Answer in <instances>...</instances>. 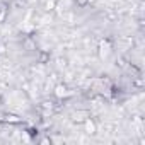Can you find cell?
Wrapping results in <instances>:
<instances>
[{
    "label": "cell",
    "instance_id": "1",
    "mask_svg": "<svg viewBox=\"0 0 145 145\" xmlns=\"http://www.w3.org/2000/svg\"><path fill=\"white\" fill-rule=\"evenodd\" d=\"M86 128L89 130V133H94V123H91V121H87V123H86Z\"/></svg>",
    "mask_w": 145,
    "mask_h": 145
}]
</instances>
